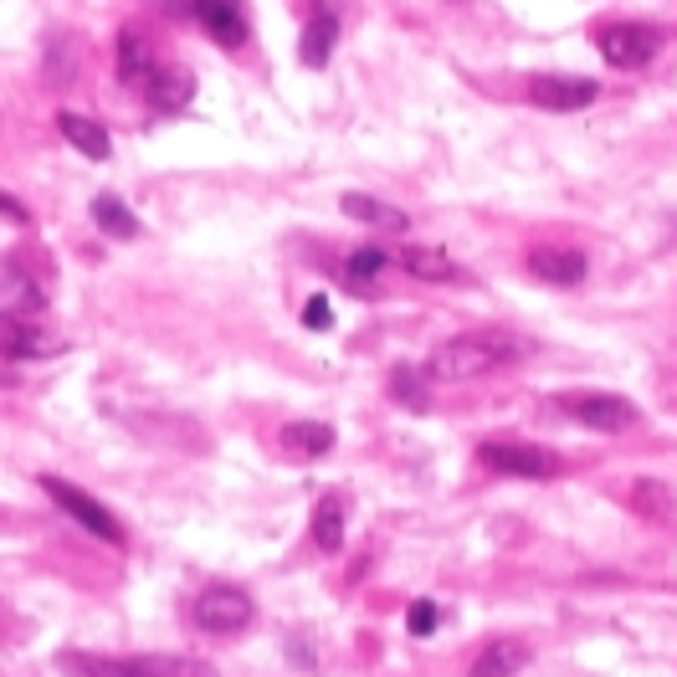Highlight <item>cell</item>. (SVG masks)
Wrapping results in <instances>:
<instances>
[{"instance_id":"1","label":"cell","mask_w":677,"mask_h":677,"mask_svg":"<svg viewBox=\"0 0 677 677\" xmlns=\"http://www.w3.org/2000/svg\"><path fill=\"white\" fill-rule=\"evenodd\" d=\"M518 355H529V345L518 333H504V329L457 333V339H441L426 355V380H472V375H492L504 365H514Z\"/></svg>"},{"instance_id":"2","label":"cell","mask_w":677,"mask_h":677,"mask_svg":"<svg viewBox=\"0 0 677 677\" xmlns=\"http://www.w3.org/2000/svg\"><path fill=\"white\" fill-rule=\"evenodd\" d=\"M252 616H257V606L241 585H206L196 596V626L211 631V637H237V631L252 626Z\"/></svg>"},{"instance_id":"3","label":"cell","mask_w":677,"mask_h":677,"mask_svg":"<svg viewBox=\"0 0 677 677\" xmlns=\"http://www.w3.org/2000/svg\"><path fill=\"white\" fill-rule=\"evenodd\" d=\"M41 488L52 492V504L62 508L67 518H78L82 529L93 534V539H103V545H123V524L113 514H108L103 504H98L93 492H82L78 482H67V478H52V472H47V478H41Z\"/></svg>"},{"instance_id":"4","label":"cell","mask_w":677,"mask_h":677,"mask_svg":"<svg viewBox=\"0 0 677 677\" xmlns=\"http://www.w3.org/2000/svg\"><path fill=\"white\" fill-rule=\"evenodd\" d=\"M478 457H482V467L504 472V478H555L559 472L555 451L529 447V441H482Z\"/></svg>"},{"instance_id":"5","label":"cell","mask_w":677,"mask_h":677,"mask_svg":"<svg viewBox=\"0 0 677 677\" xmlns=\"http://www.w3.org/2000/svg\"><path fill=\"white\" fill-rule=\"evenodd\" d=\"M657 47H663V31L641 27V21H616V27L600 31V57L611 67H621V72L647 67L651 57H657Z\"/></svg>"},{"instance_id":"6","label":"cell","mask_w":677,"mask_h":677,"mask_svg":"<svg viewBox=\"0 0 677 677\" xmlns=\"http://www.w3.org/2000/svg\"><path fill=\"white\" fill-rule=\"evenodd\" d=\"M529 272L539 282H549V288H580L585 272H590V262H585L580 247H555V241H539V247H529Z\"/></svg>"},{"instance_id":"7","label":"cell","mask_w":677,"mask_h":677,"mask_svg":"<svg viewBox=\"0 0 677 677\" xmlns=\"http://www.w3.org/2000/svg\"><path fill=\"white\" fill-rule=\"evenodd\" d=\"M565 411L580 426H590V431H611V437L616 431H631L641 421V411L626 396H575V400H565Z\"/></svg>"},{"instance_id":"8","label":"cell","mask_w":677,"mask_h":677,"mask_svg":"<svg viewBox=\"0 0 677 677\" xmlns=\"http://www.w3.org/2000/svg\"><path fill=\"white\" fill-rule=\"evenodd\" d=\"M190 16H196L200 27L211 31V41H221V47H247V37H252V27H247V11H241V0H190Z\"/></svg>"},{"instance_id":"9","label":"cell","mask_w":677,"mask_h":677,"mask_svg":"<svg viewBox=\"0 0 677 677\" xmlns=\"http://www.w3.org/2000/svg\"><path fill=\"white\" fill-rule=\"evenodd\" d=\"M529 98L539 108H549V113H580V108H590L600 98V82H590V78H534Z\"/></svg>"},{"instance_id":"10","label":"cell","mask_w":677,"mask_h":677,"mask_svg":"<svg viewBox=\"0 0 677 677\" xmlns=\"http://www.w3.org/2000/svg\"><path fill=\"white\" fill-rule=\"evenodd\" d=\"M333 426L329 421H288L278 431V447L288 451V457H298V462H313V457H329L333 451Z\"/></svg>"},{"instance_id":"11","label":"cell","mask_w":677,"mask_h":677,"mask_svg":"<svg viewBox=\"0 0 677 677\" xmlns=\"http://www.w3.org/2000/svg\"><path fill=\"white\" fill-rule=\"evenodd\" d=\"M145 93H149V108L180 113V108H190V98H196V78L180 72V67H155L145 78Z\"/></svg>"},{"instance_id":"12","label":"cell","mask_w":677,"mask_h":677,"mask_svg":"<svg viewBox=\"0 0 677 677\" xmlns=\"http://www.w3.org/2000/svg\"><path fill=\"white\" fill-rule=\"evenodd\" d=\"M396 257L411 278H421V282H451V278H462V267L451 262L441 247H421V241H406V247H396Z\"/></svg>"},{"instance_id":"13","label":"cell","mask_w":677,"mask_h":677,"mask_svg":"<svg viewBox=\"0 0 677 677\" xmlns=\"http://www.w3.org/2000/svg\"><path fill=\"white\" fill-rule=\"evenodd\" d=\"M57 133H62L67 145L78 149V155H88V160H108L113 155V139H108L103 123H93L88 113H57Z\"/></svg>"},{"instance_id":"14","label":"cell","mask_w":677,"mask_h":677,"mask_svg":"<svg viewBox=\"0 0 677 677\" xmlns=\"http://www.w3.org/2000/svg\"><path fill=\"white\" fill-rule=\"evenodd\" d=\"M345 216L349 221H365V226H375V231H406V211H396V206H386L380 196H365V190H349L345 200Z\"/></svg>"},{"instance_id":"15","label":"cell","mask_w":677,"mask_h":677,"mask_svg":"<svg viewBox=\"0 0 677 677\" xmlns=\"http://www.w3.org/2000/svg\"><path fill=\"white\" fill-rule=\"evenodd\" d=\"M524 663H529V647L504 637V641H488V647L478 651V663L467 667V677H514Z\"/></svg>"},{"instance_id":"16","label":"cell","mask_w":677,"mask_h":677,"mask_svg":"<svg viewBox=\"0 0 677 677\" xmlns=\"http://www.w3.org/2000/svg\"><path fill=\"white\" fill-rule=\"evenodd\" d=\"M333 41H339V16H333V6H319V16H313V21H308V31H303V47H298L303 67H323V62H329Z\"/></svg>"},{"instance_id":"17","label":"cell","mask_w":677,"mask_h":677,"mask_svg":"<svg viewBox=\"0 0 677 677\" xmlns=\"http://www.w3.org/2000/svg\"><path fill=\"white\" fill-rule=\"evenodd\" d=\"M67 677H145L133 657H93V651H62Z\"/></svg>"},{"instance_id":"18","label":"cell","mask_w":677,"mask_h":677,"mask_svg":"<svg viewBox=\"0 0 677 677\" xmlns=\"http://www.w3.org/2000/svg\"><path fill=\"white\" fill-rule=\"evenodd\" d=\"M62 349V339L47 329H37V323H6V355L11 359H41V355H57Z\"/></svg>"},{"instance_id":"19","label":"cell","mask_w":677,"mask_h":677,"mask_svg":"<svg viewBox=\"0 0 677 677\" xmlns=\"http://www.w3.org/2000/svg\"><path fill=\"white\" fill-rule=\"evenodd\" d=\"M93 221H98V231H103V237H113V241H133V237H139V216H133L119 196H98L93 200Z\"/></svg>"},{"instance_id":"20","label":"cell","mask_w":677,"mask_h":677,"mask_svg":"<svg viewBox=\"0 0 677 677\" xmlns=\"http://www.w3.org/2000/svg\"><path fill=\"white\" fill-rule=\"evenodd\" d=\"M155 72V57H149V41L133 27L119 31V82H145Z\"/></svg>"},{"instance_id":"21","label":"cell","mask_w":677,"mask_h":677,"mask_svg":"<svg viewBox=\"0 0 677 677\" xmlns=\"http://www.w3.org/2000/svg\"><path fill=\"white\" fill-rule=\"evenodd\" d=\"M390 396L406 406V411L426 416L431 411V390H426V370H416V365H396L390 370Z\"/></svg>"},{"instance_id":"22","label":"cell","mask_w":677,"mask_h":677,"mask_svg":"<svg viewBox=\"0 0 677 677\" xmlns=\"http://www.w3.org/2000/svg\"><path fill=\"white\" fill-rule=\"evenodd\" d=\"M145 677H216L211 663L200 657H170V651H149V657H133Z\"/></svg>"},{"instance_id":"23","label":"cell","mask_w":677,"mask_h":677,"mask_svg":"<svg viewBox=\"0 0 677 677\" xmlns=\"http://www.w3.org/2000/svg\"><path fill=\"white\" fill-rule=\"evenodd\" d=\"M313 545L323 549V555H333V549L345 545V504L339 498H319V508H313Z\"/></svg>"},{"instance_id":"24","label":"cell","mask_w":677,"mask_h":677,"mask_svg":"<svg viewBox=\"0 0 677 677\" xmlns=\"http://www.w3.org/2000/svg\"><path fill=\"white\" fill-rule=\"evenodd\" d=\"M631 508H637L641 518H673L677 514V492L667 488V482H657V478H641V482H631Z\"/></svg>"},{"instance_id":"25","label":"cell","mask_w":677,"mask_h":677,"mask_svg":"<svg viewBox=\"0 0 677 677\" xmlns=\"http://www.w3.org/2000/svg\"><path fill=\"white\" fill-rule=\"evenodd\" d=\"M390 262H396V257H390L386 247H355V257L345 262V278L355 282V288H370V278H380Z\"/></svg>"},{"instance_id":"26","label":"cell","mask_w":677,"mask_h":677,"mask_svg":"<svg viewBox=\"0 0 677 677\" xmlns=\"http://www.w3.org/2000/svg\"><path fill=\"white\" fill-rule=\"evenodd\" d=\"M441 621V611L431 600H411V611H406V626H411V637H431Z\"/></svg>"},{"instance_id":"27","label":"cell","mask_w":677,"mask_h":677,"mask_svg":"<svg viewBox=\"0 0 677 677\" xmlns=\"http://www.w3.org/2000/svg\"><path fill=\"white\" fill-rule=\"evenodd\" d=\"M303 323H308V329H333V308H329L323 292H313V298L303 303Z\"/></svg>"},{"instance_id":"28","label":"cell","mask_w":677,"mask_h":677,"mask_svg":"<svg viewBox=\"0 0 677 677\" xmlns=\"http://www.w3.org/2000/svg\"><path fill=\"white\" fill-rule=\"evenodd\" d=\"M0 216H11V221H27V206L11 196H0Z\"/></svg>"},{"instance_id":"29","label":"cell","mask_w":677,"mask_h":677,"mask_svg":"<svg viewBox=\"0 0 677 677\" xmlns=\"http://www.w3.org/2000/svg\"><path fill=\"white\" fill-rule=\"evenodd\" d=\"M0 386H6V375H0Z\"/></svg>"}]
</instances>
